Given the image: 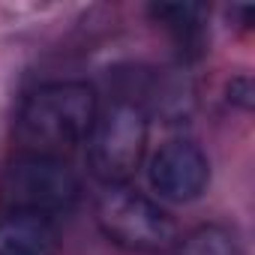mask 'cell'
I'll return each mask as SVG.
<instances>
[{
    "label": "cell",
    "instance_id": "6da1fadb",
    "mask_svg": "<svg viewBox=\"0 0 255 255\" xmlns=\"http://www.w3.org/2000/svg\"><path fill=\"white\" fill-rule=\"evenodd\" d=\"M99 114L96 90L84 81H51L33 90L18 111V138L30 153L57 156L87 141Z\"/></svg>",
    "mask_w": 255,
    "mask_h": 255
},
{
    "label": "cell",
    "instance_id": "ba28073f",
    "mask_svg": "<svg viewBox=\"0 0 255 255\" xmlns=\"http://www.w3.org/2000/svg\"><path fill=\"white\" fill-rule=\"evenodd\" d=\"M150 12L168 30H174L183 42H192L201 33V15H204L201 6H192V3H159Z\"/></svg>",
    "mask_w": 255,
    "mask_h": 255
},
{
    "label": "cell",
    "instance_id": "8992f818",
    "mask_svg": "<svg viewBox=\"0 0 255 255\" xmlns=\"http://www.w3.org/2000/svg\"><path fill=\"white\" fill-rule=\"evenodd\" d=\"M60 234L48 216L6 213L0 219V255H57Z\"/></svg>",
    "mask_w": 255,
    "mask_h": 255
},
{
    "label": "cell",
    "instance_id": "52a82bcc",
    "mask_svg": "<svg viewBox=\"0 0 255 255\" xmlns=\"http://www.w3.org/2000/svg\"><path fill=\"white\" fill-rule=\"evenodd\" d=\"M174 255H243V249L228 228L201 225L174 243Z\"/></svg>",
    "mask_w": 255,
    "mask_h": 255
},
{
    "label": "cell",
    "instance_id": "277c9868",
    "mask_svg": "<svg viewBox=\"0 0 255 255\" xmlns=\"http://www.w3.org/2000/svg\"><path fill=\"white\" fill-rule=\"evenodd\" d=\"M96 222L102 234L129 252H162L177 243L174 219L132 186H108L96 201Z\"/></svg>",
    "mask_w": 255,
    "mask_h": 255
},
{
    "label": "cell",
    "instance_id": "3957f363",
    "mask_svg": "<svg viewBox=\"0 0 255 255\" xmlns=\"http://www.w3.org/2000/svg\"><path fill=\"white\" fill-rule=\"evenodd\" d=\"M0 198L12 213H36L51 219L75 207L81 198V183L63 159L24 153L6 168L0 180Z\"/></svg>",
    "mask_w": 255,
    "mask_h": 255
},
{
    "label": "cell",
    "instance_id": "7a4b0ae2",
    "mask_svg": "<svg viewBox=\"0 0 255 255\" xmlns=\"http://www.w3.org/2000/svg\"><path fill=\"white\" fill-rule=\"evenodd\" d=\"M147 150V114L138 102L117 99L96 114L87 135V162L96 180L123 186Z\"/></svg>",
    "mask_w": 255,
    "mask_h": 255
},
{
    "label": "cell",
    "instance_id": "5b68a950",
    "mask_svg": "<svg viewBox=\"0 0 255 255\" xmlns=\"http://www.w3.org/2000/svg\"><path fill=\"white\" fill-rule=\"evenodd\" d=\"M150 186L165 201H195L210 183V162L192 141H168L150 159Z\"/></svg>",
    "mask_w": 255,
    "mask_h": 255
}]
</instances>
